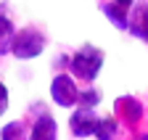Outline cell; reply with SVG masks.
<instances>
[{
	"mask_svg": "<svg viewBox=\"0 0 148 140\" xmlns=\"http://www.w3.org/2000/svg\"><path fill=\"white\" fill-rule=\"evenodd\" d=\"M103 61H106L103 50L85 42L82 48H77L69 56V66L66 69L74 74V79H79V82H95L101 69H103Z\"/></svg>",
	"mask_w": 148,
	"mask_h": 140,
	"instance_id": "6da1fadb",
	"label": "cell"
},
{
	"mask_svg": "<svg viewBox=\"0 0 148 140\" xmlns=\"http://www.w3.org/2000/svg\"><path fill=\"white\" fill-rule=\"evenodd\" d=\"M45 48H48L45 32H40L37 27H24V29H16V34H13L11 56L18 61H32L37 56H42Z\"/></svg>",
	"mask_w": 148,
	"mask_h": 140,
	"instance_id": "7a4b0ae2",
	"label": "cell"
},
{
	"mask_svg": "<svg viewBox=\"0 0 148 140\" xmlns=\"http://www.w3.org/2000/svg\"><path fill=\"white\" fill-rule=\"evenodd\" d=\"M50 98L61 109H74L79 100V85L71 72H58L50 79Z\"/></svg>",
	"mask_w": 148,
	"mask_h": 140,
	"instance_id": "3957f363",
	"label": "cell"
},
{
	"mask_svg": "<svg viewBox=\"0 0 148 140\" xmlns=\"http://www.w3.org/2000/svg\"><path fill=\"white\" fill-rule=\"evenodd\" d=\"M98 111L90 106H77L69 116V132L74 137H95V127H98Z\"/></svg>",
	"mask_w": 148,
	"mask_h": 140,
	"instance_id": "277c9868",
	"label": "cell"
},
{
	"mask_svg": "<svg viewBox=\"0 0 148 140\" xmlns=\"http://www.w3.org/2000/svg\"><path fill=\"white\" fill-rule=\"evenodd\" d=\"M27 137H32V140H56V137H58V122L53 119V114L40 111L34 116Z\"/></svg>",
	"mask_w": 148,
	"mask_h": 140,
	"instance_id": "5b68a950",
	"label": "cell"
},
{
	"mask_svg": "<svg viewBox=\"0 0 148 140\" xmlns=\"http://www.w3.org/2000/svg\"><path fill=\"white\" fill-rule=\"evenodd\" d=\"M127 32L132 34V37L148 42V3H145V5H138V8H130Z\"/></svg>",
	"mask_w": 148,
	"mask_h": 140,
	"instance_id": "8992f818",
	"label": "cell"
},
{
	"mask_svg": "<svg viewBox=\"0 0 148 140\" xmlns=\"http://www.w3.org/2000/svg\"><path fill=\"white\" fill-rule=\"evenodd\" d=\"M116 114L127 122V124H138V122L143 119V114H145V109H143V103L138 98L122 95V98H116Z\"/></svg>",
	"mask_w": 148,
	"mask_h": 140,
	"instance_id": "52a82bcc",
	"label": "cell"
},
{
	"mask_svg": "<svg viewBox=\"0 0 148 140\" xmlns=\"http://www.w3.org/2000/svg\"><path fill=\"white\" fill-rule=\"evenodd\" d=\"M101 13L106 16V21H111V27L127 32V16H130L127 8H122L119 3H114V0H103L101 3Z\"/></svg>",
	"mask_w": 148,
	"mask_h": 140,
	"instance_id": "ba28073f",
	"label": "cell"
},
{
	"mask_svg": "<svg viewBox=\"0 0 148 140\" xmlns=\"http://www.w3.org/2000/svg\"><path fill=\"white\" fill-rule=\"evenodd\" d=\"M13 34H16V27H13V21L8 19L5 13H0V56H8V53H11Z\"/></svg>",
	"mask_w": 148,
	"mask_h": 140,
	"instance_id": "9c48e42d",
	"label": "cell"
},
{
	"mask_svg": "<svg viewBox=\"0 0 148 140\" xmlns=\"http://www.w3.org/2000/svg\"><path fill=\"white\" fill-rule=\"evenodd\" d=\"M116 135H119V122H116V116H101L98 119V127H95V137L111 140V137H116Z\"/></svg>",
	"mask_w": 148,
	"mask_h": 140,
	"instance_id": "30bf717a",
	"label": "cell"
},
{
	"mask_svg": "<svg viewBox=\"0 0 148 140\" xmlns=\"http://www.w3.org/2000/svg\"><path fill=\"white\" fill-rule=\"evenodd\" d=\"M27 135H29V130H27V124H24L21 119L8 122L5 127H0V137H3V140H21Z\"/></svg>",
	"mask_w": 148,
	"mask_h": 140,
	"instance_id": "8fae6325",
	"label": "cell"
},
{
	"mask_svg": "<svg viewBox=\"0 0 148 140\" xmlns=\"http://www.w3.org/2000/svg\"><path fill=\"white\" fill-rule=\"evenodd\" d=\"M101 103V90L98 87H92L90 82L85 85V90H79V100H77V106H90V109H95Z\"/></svg>",
	"mask_w": 148,
	"mask_h": 140,
	"instance_id": "7c38bea8",
	"label": "cell"
},
{
	"mask_svg": "<svg viewBox=\"0 0 148 140\" xmlns=\"http://www.w3.org/2000/svg\"><path fill=\"white\" fill-rule=\"evenodd\" d=\"M8 106H11V93H8L5 82H0V116L8 111Z\"/></svg>",
	"mask_w": 148,
	"mask_h": 140,
	"instance_id": "4fadbf2b",
	"label": "cell"
},
{
	"mask_svg": "<svg viewBox=\"0 0 148 140\" xmlns=\"http://www.w3.org/2000/svg\"><path fill=\"white\" fill-rule=\"evenodd\" d=\"M114 3H119L122 8H127V11H130V8H132V5H135V0H114Z\"/></svg>",
	"mask_w": 148,
	"mask_h": 140,
	"instance_id": "5bb4252c",
	"label": "cell"
}]
</instances>
